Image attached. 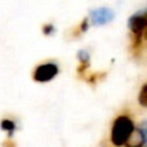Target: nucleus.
<instances>
[{
  "label": "nucleus",
  "instance_id": "nucleus-2",
  "mask_svg": "<svg viewBox=\"0 0 147 147\" xmlns=\"http://www.w3.org/2000/svg\"><path fill=\"white\" fill-rule=\"evenodd\" d=\"M147 26V8L142 10H138L134 14L128 18V28L130 30L133 36V47L137 48L141 44L143 31Z\"/></svg>",
  "mask_w": 147,
  "mask_h": 147
},
{
  "label": "nucleus",
  "instance_id": "nucleus-7",
  "mask_svg": "<svg viewBox=\"0 0 147 147\" xmlns=\"http://www.w3.org/2000/svg\"><path fill=\"white\" fill-rule=\"evenodd\" d=\"M0 128H1L3 130H5L10 138L16 132V123L12 121V120H9V119H4V120H1V123H0Z\"/></svg>",
  "mask_w": 147,
  "mask_h": 147
},
{
  "label": "nucleus",
  "instance_id": "nucleus-5",
  "mask_svg": "<svg viewBox=\"0 0 147 147\" xmlns=\"http://www.w3.org/2000/svg\"><path fill=\"white\" fill-rule=\"evenodd\" d=\"M147 143V134L141 127L134 128L130 137L128 138L125 146L127 147H143Z\"/></svg>",
  "mask_w": 147,
  "mask_h": 147
},
{
  "label": "nucleus",
  "instance_id": "nucleus-1",
  "mask_svg": "<svg viewBox=\"0 0 147 147\" xmlns=\"http://www.w3.org/2000/svg\"><path fill=\"white\" fill-rule=\"evenodd\" d=\"M134 128L136 127L133 124V120L129 116H127V115L117 116L111 128V136H110L111 143L115 147L125 146L128 138L130 137Z\"/></svg>",
  "mask_w": 147,
  "mask_h": 147
},
{
  "label": "nucleus",
  "instance_id": "nucleus-8",
  "mask_svg": "<svg viewBox=\"0 0 147 147\" xmlns=\"http://www.w3.org/2000/svg\"><path fill=\"white\" fill-rule=\"evenodd\" d=\"M138 102L142 107H146L147 109V83L143 84L142 88L140 90V94H138Z\"/></svg>",
  "mask_w": 147,
  "mask_h": 147
},
{
  "label": "nucleus",
  "instance_id": "nucleus-3",
  "mask_svg": "<svg viewBox=\"0 0 147 147\" xmlns=\"http://www.w3.org/2000/svg\"><path fill=\"white\" fill-rule=\"evenodd\" d=\"M58 65L53 63V62H47V63H41L36 67L32 78L38 83H47V81L53 80L58 75Z\"/></svg>",
  "mask_w": 147,
  "mask_h": 147
},
{
  "label": "nucleus",
  "instance_id": "nucleus-10",
  "mask_svg": "<svg viewBox=\"0 0 147 147\" xmlns=\"http://www.w3.org/2000/svg\"><path fill=\"white\" fill-rule=\"evenodd\" d=\"M143 35H145V39H146V40H147V26H146L145 31H143Z\"/></svg>",
  "mask_w": 147,
  "mask_h": 147
},
{
  "label": "nucleus",
  "instance_id": "nucleus-11",
  "mask_svg": "<svg viewBox=\"0 0 147 147\" xmlns=\"http://www.w3.org/2000/svg\"><path fill=\"white\" fill-rule=\"evenodd\" d=\"M143 147H147V143H146V145H145V146H143Z\"/></svg>",
  "mask_w": 147,
  "mask_h": 147
},
{
  "label": "nucleus",
  "instance_id": "nucleus-9",
  "mask_svg": "<svg viewBox=\"0 0 147 147\" xmlns=\"http://www.w3.org/2000/svg\"><path fill=\"white\" fill-rule=\"evenodd\" d=\"M54 30H56V28H54V26L52 25V23H47V25L43 26V34L47 36L52 35V34L54 32Z\"/></svg>",
  "mask_w": 147,
  "mask_h": 147
},
{
  "label": "nucleus",
  "instance_id": "nucleus-6",
  "mask_svg": "<svg viewBox=\"0 0 147 147\" xmlns=\"http://www.w3.org/2000/svg\"><path fill=\"white\" fill-rule=\"evenodd\" d=\"M78 58L79 61H80V70L79 71H83V70H85L86 67L89 66V59H90V56H89V53L86 51H84V49H81V51L78 52Z\"/></svg>",
  "mask_w": 147,
  "mask_h": 147
},
{
  "label": "nucleus",
  "instance_id": "nucleus-4",
  "mask_svg": "<svg viewBox=\"0 0 147 147\" xmlns=\"http://www.w3.org/2000/svg\"><path fill=\"white\" fill-rule=\"evenodd\" d=\"M89 18H90L92 25L94 26H103L110 23L115 18V12L110 8L101 7L96 8V9L90 10L89 13Z\"/></svg>",
  "mask_w": 147,
  "mask_h": 147
}]
</instances>
